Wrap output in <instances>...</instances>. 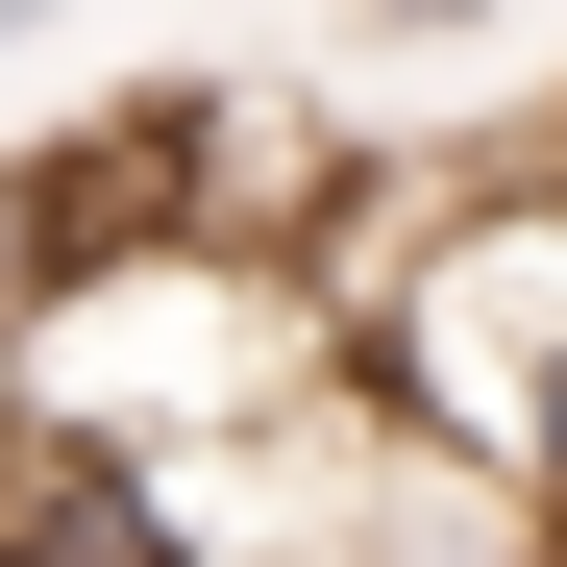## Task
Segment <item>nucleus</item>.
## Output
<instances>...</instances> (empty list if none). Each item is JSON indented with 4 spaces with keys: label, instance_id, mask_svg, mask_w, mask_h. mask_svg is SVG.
<instances>
[{
    "label": "nucleus",
    "instance_id": "f03ea898",
    "mask_svg": "<svg viewBox=\"0 0 567 567\" xmlns=\"http://www.w3.org/2000/svg\"><path fill=\"white\" fill-rule=\"evenodd\" d=\"M0 25H50V0H0Z\"/></svg>",
    "mask_w": 567,
    "mask_h": 567
},
{
    "label": "nucleus",
    "instance_id": "f257e3e1",
    "mask_svg": "<svg viewBox=\"0 0 567 567\" xmlns=\"http://www.w3.org/2000/svg\"><path fill=\"white\" fill-rule=\"evenodd\" d=\"M346 395L567 567V173L543 148L468 198H395V247L346 271Z\"/></svg>",
    "mask_w": 567,
    "mask_h": 567
}]
</instances>
